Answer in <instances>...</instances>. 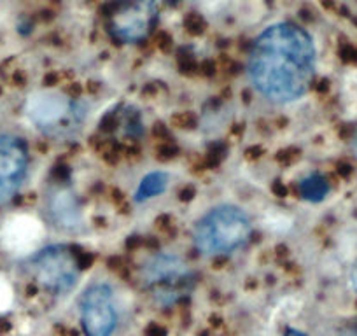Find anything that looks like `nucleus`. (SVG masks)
Listing matches in <instances>:
<instances>
[{
    "instance_id": "f257e3e1",
    "label": "nucleus",
    "mask_w": 357,
    "mask_h": 336,
    "mask_svg": "<svg viewBox=\"0 0 357 336\" xmlns=\"http://www.w3.org/2000/svg\"><path fill=\"white\" fill-rule=\"evenodd\" d=\"M315 49L310 35L291 23L270 27L256 41L250 56V76L271 100L301 97L312 79Z\"/></svg>"
},
{
    "instance_id": "f03ea898",
    "label": "nucleus",
    "mask_w": 357,
    "mask_h": 336,
    "mask_svg": "<svg viewBox=\"0 0 357 336\" xmlns=\"http://www.w3.org/2000/svg\"><path fill=\"white\" fill-rule=\"evenodd\" d=\"M250 235V222L242 210L215 208L196 229V247L201 254H224L242 245Z\"/></svg>"
},
{
    "instance_id": "7ed1b4c3",
    "label": "nucleus",
    "mask_w": 357,
    "mask_h": 336,
    "mask_svg": "<svg viewBox=\"0 0 357 336\" xmlns=\"http://www.w3.org/2000/svg\"><path fill=\"white\" fill-rule=\"evenodd\" d=\"M144 280L161 305L177 303L191 289V275L186 264L172 256H160L146 264Z\"/></svg>"
},
{
    "instance_id": "20e7f679",
    "label": "nucleus",
    "mask_w": 357,
    "mask_h": 336,
    "mask_svg": "<svg viewBox=\"0 0 357 336\" xmlns=\"http://www.w3.org/2000/svg\"><path fill=\"white\" fill-rule=\"evenodd\" d=\"M154 0H116L107 7L111 32L121 41H140L147 37L156 23Z\"/></svg>"
},
{
    "instance_id": "39448f33",
    "label": "nucleus",
    "mask_w": 357,
    "mask_h": 336,
    "mask_svg": "<svg viewBox=\"0 0 357 336\" xmlns=\"http://www.w3.org/2000/svg\"><path fill=\"white\" fill-rule=\"evenodd\" d=\"M37 280L46 289L55 292H67L77 280V261L72 252L63 247H51L42 250L32 261Z\"/></svg>"
},
{
    "instance_id": "423d86ee",
    "label": "nucleus",
    "mask_w": 357,
    "mask_h": 336,
    "mask_svg": "<svg viewBox=\"0 0 357 336\" xmlns=\"http://www.w3.org/2000/svg\"><path fill=\"white\" fill-rule=\"evenodd\" d=\"M83 327L86 336H111L118 322V313L112 301V292L107 285L90 287L81 299Z\"/></svg>"
},
{
    "instance_id": "0eeeda50",
    "label": "nucleus",
    "mask_w": 357,
    "mask_h": 336,
    "mask_svg": "<svg viewBox=\"0 0 357 336\" xmlns=\"http://www.w3.org/2000/svg\"><path fill=\"white\" fill-rule=\"evenodd\" d=\"M27 146L16 137H0V203L20 187L27 172Z\"/></svg>"
},
{
    "instance_id": "6e6552de",
    "label": "nucleus",
    "mask_w": 357,
    "mask_h": 336,
    "mask_svg": "<svg viewBox=\"0 0 357 336\" xmlns=\"http://www.w3.org/2000/svg\"><path fill=\"white\" fill-rule=\"evenodd\" d=\"M27 111L30 118L34 119L37 125L51 126L62 119V116L67 112V104L60 100L58 97H51V95H39V97H32L27 105Z\"/></svg>"
},
{
    "instance_id": "1a4fd4ad",
    "label": "nucleus",
    "mask_w": 357,
    "mask_h": 336,
    "mask_svg": "<svg viewBox=\"0 0 357 336\" xmlns=\"http://www.w3.org/2000/svg\"><path fill=\"white\" fill-rule=\"evenodd\" d=\"M51 215L62 228H76L79 224V208H77V201L70 191L60 189L53 194Z\"/></svg>"
},
{
    "instance_id": "9d476101",
    "label": "nucleus",
    "mask_w": 357,
    "mask_h": 336,
    "mask_svg": "<svg viewBox=\"0 0 357 336\" xmlns=\"http://www.w3.org/2000/svg\"><path fill=\"white\" fill-rule=\"evenodd\" d=\"M165 187H167V175L161 172L151 173V175H147L146 179L142 180V184H140L139 191H137V200L142 201L149 196L163 193Z\"/></svg>"
},
{
    "instance_id": "9b49d317",
    "label": "nucleus",
    "mask_w": 357,
    "mask_h": 336,
    "mask_svg": "<svg viewBox=\"0 0 357 336\" xmlns=\"http://www.w3.org/2000/svg\"><path fill=\"white\" fill-rule=\"evenodd\" d=\"M327 182L320 175H312L303 180L301 184V196L310 201H319L327 194Z\"/></svg>"
},
{
    "instance_id": "f8f14e48",
    "label": "nucleus",
    "mask_w": 357,
    "mask_h": 336,
    "mask_svg": "<svg viewBox=\"0 0 357 336\" xmlns=\"http://www.w3.org/2000/svg\"><path fill=\"white\" fill-rule=\"evenodd\" d=\"M226 156V146L224 144H212L207 149V158H205V167L214 168L224 160Z\"/></svg>"
},
{
    "instance_id": "ddd939ff",
    "label": "nucleus",
    "mask_w": 357,
    "mask_h": 336,
    "mask_svg": "<svg viewBox=\"0 0 357 336\" xmlns=\"http://www.w3.org/2000/svg\"><path fill=\"white\" fill-rule=\"evenodd\" d=\"M172 125L177 126V128H193L196 125V116L189 111H184V112H177V114L172 116Z\"/></svg>"
},
{
    "instance_id": "4468645a",
    "label": "nucleus",
    "mask_w": 357,
    "mask_h": 336,
    "mask_svg": "<svg viewBox=\"0 0 357 336\" xmlns=\"http://www.w3.org/2000/svg\"><path fill=\"white\" fill-rule=\"evenodd\" d=\"M125 128H126V133L130 135L137 137L142 133V125H140V118L135 111H130L126 112V119H125Z\"/></svg>"
},
{
    "instance_id": "2eb2a0df",
    "label": "nucleus",
    "mask_w": 357,
    "mask_h": 336,
    "mask_svg": "<svg viewBox=\"0 0 357 336\" xmlns=\"http://www.w3.org/2000/svg\"><path fill=\"white\" fill-rule=\"evenodd\" d=\"M186 28H187V30H189L193 35H200L201 32H203V28H205L203 18H201L200 14H194V13L187 14V18H186Z\"/></svg>"
},
{
    "instance_id": "dca6fc26",
    "label": "nucleus",
    "mask_w": 357,
    "mask_h": 336,
    "mask_svg": "<svg viewBox=\"0 0 357 336\" xmlns=\"http://www.w3.org/2000/svg\"><path fill=\"white\" fill-rule=\"evenodd\" d=\"M298 158H299V149H296V147H287V149L278 151L275 160H277L280 165H291V163H294Z\"/></svg>"
},
{
    "instance_id": "f3484780",
    "label": "nucleus",
    "mask_w": 357,
    "mask_h": 336,
    "mask_svg": "<svg viewBox=\"0 0 357 336\" xmlns=\"http://www.w3.org/2000/svg\"><path fill=\"white\" fill-rule=\"evenodd\" d=\"M177 154H179L177 146L172 144V142H165V144H161V146L158 147V160H161V161L172 160V158H175Z\"/></svg>"
},
{
    "instance_id": "a211bd4d",
    "label": "nucleus",
    "mask_w": 357,
    "mask_h": 336,
    "mask_svg": "<svg viewBox=\"0 0 357 336\" xmlns=\"http://www.w3.org/2000/svg\"><path fill=\"white\" fill-rule=\"evenodd\" d=\"M139 153H140V147L135 140H130V139L125 140L123 146L119 147V154H123V156H126V158H135V156H139Z\"/></svg>"
},
{
    "instance_id": "6ab92c4d",
    "label": "nucleus",
    "mask_w": 357,
    "mask_h": 336,
    "mask_svg": "<svg viewBox=\"0 0 357 336\" xmlns=\"http://www.w3.org/2000/svg\"><path fill=\"white\" fill-rule=\"evenodd\" d=\"M179 69L182 74L189 76V74H194V70H196V63H194V60L189 55H182L179 56Z\"/></svg>"
},
{
    "instance_id": "aec40b11",
    "label": "nucleus",
    "mask_w": 357,
    "mask_h": 336,
    "mask_svg": "<svg viewBox=\"0 0 357 336\" xmlns=\"http://www.w3.org/2000/svg\"><path fill=\"white\" fill-rule=\"evenodd\" d=\"M118 123H119L118 114H116V112H109V114L104 116V119H102V123H100L102 132H112V130H116Z\"/></svg>"
},
{
    "instance_id": "412c9836",
    "label": "nucleus",
    "mask_w": 357,
    "mask_h": 336,
    "mask_svg": "<svg viewBox=\"0 0 357 336\" xmlns=\"http://www.w3.org/2000/svg\"><path fill=\"white\" fill-rule=\"evenodd\" d=\"M156 224H158V229L160 231H165V233H172V219L170 215H160L156 219Z\"/></svg>"
},
{
    "instance_id": "4be33fe9",
    "label": "nucleus",
    "mask_w": 357,
    "mask_h": 336,
    "mask_svg": "<svg viewBox=\"0 0 357 336\" xmlns=\"http://www.w3.org/2000/svg\"><path fill=\"white\" fill-rule=\"evenodd\" d=\"M177 196H179L180 201H191V200L194 198V187H193V186H184V187H180L179 193H177Z\"/></svg>"
},
{
    "instance_id": "5701e85b",
    "label": "nucleus",
    "mask_w": 357,
    "mask_h": 336,
    "mask_svg": "<svg viewBox=\"0 0 357 336\" xmlns=\"http://www.w3.org/2000/svg\"><path fill=\"white\" fill-rule=\"evenodd\" d=\"M263 153H264V149L261 146H250V147H247V151H245V158L247 160H257V158H261Z\"/></svg>"
},
{
    "instance_id": "b1692460",
    "label": "nucleus",
    "mask_w": 357,
    "mask_h": 336,
    "mask_svg": "<svg viewBox=\"0 0 357 336\" xmlns=\"http://www.w3.org/2000/svg\"><path fill=\"white\" fill-rule=\"evenodd\" d=\"M67 95H69L70 98H79L81 95H83V86H81L79 83H69V86H67Z\"/></svg>"
},
{
    "instance_id": "393cba45",
    "label": "nucleus",
    "mask_w": 357,
    "mask_h": 336,
    "mask_svg": "<svg viewBox=\"0 0 357 336\" xmlns=\"http://www.w3.org/2000/svg\"><path fill=\"white\" fill-rule=\"evenodd\" d=\"M53 175H55V179H58V180H67L69 179V175H70V170H69L67 165H60V167L55 168Z\"/></svg>"
},
{
    "instance_id": "a878e982",
    "label": "nucleus",
    "mask_w": 357,
    "mask_h": 336,
    "mask_svg": "<svg viewBox=\"0 0 357 336\" xmlns=\"http://www.w3.org/2000/svg\"><path fill=\"white\" fill-rule=\"evenodd\" d=\"M271 191H273V193L277 194L278 198H284V196H287V191L289 189L280 182V180H275L273 186H271Z\"/></svg>"
},
{
    "instance_id": "bb28decb",
    "label": "nucleus",
    "mask_w": 357,
    "mask_h": 336,
    "mask_svg": "<svg viewBox=\"0 0 357 336\" xmlns=\"http://www.w3.org/2000/svg\"><path fill=\"white\" fill-rule=\"evenodd\" d=\"M158 44H160V49L161 51H170L172 49V39L168 37L167 34H161L160 35V39H158Z\"/></svg>"
},
{
    "instance_id": "cd10ccee",
    "label": "nucleus",
    "mask_w": 357,
    "mask_h": 336,
    "mask_svg": "<svg viewBox=\"0 0 357 336\" xmlns=\"http://www.w3.org/2000/svg\"><path fill=\"white\" fill-rule=\"evenodd\" d=\"M153 133H154V137H158V139H165V137H168V130L163 123H156V125L153 126Z\"/></svg>"
},
{
    "instance_id": "c85d7f7f",
    "label": "nucleus",
    "mask_w": 357,
    "mask_h": 336,
    "mask_svg": "<svg viewBox=\"0 0 357 336\" xmlns=\"http://www.w3.org/2000/svg\"><path fill=\"white\" fill-rule=\"evenodd\" d=\"M336 170L341 177H348L352 173V167L347 163V161H340V163L336 165Z\"/></svg>"
},
{
    "instance_id": "c756f323",
    "label": "nucleus",
    "mask_w": 357,
    "mask_h": 336,
    "mask_svg": "<svg viewBox=\"0 0 357 336\" xmlns=\"http://www.w3.org/2000/svg\"><path fill=\"white\" fill-rule=\"evenodd\" d=\"M60 79H62V76H58L56 72H49L48 76L44 77V84L46 86H55V84L60 83Z\"/></svg>"
},
{
    "instance_id": "7c9ffc66",
    "label": "nucleus",
    "mask_w": 357,
    "mask_h": 336,
    "mask_svg": "<svg viewBox=\"0 0 357 336\" xmlns=\"http://www.w3.org/2000/svg\"><path fill=\"white\" fill-rule=\"evenodd\" d=\"M201 70H203V74L205 76H208V77H212L215 74V63L214 62H210V60H207V62L201 65Z\"/></svg>"
},
{
    "instance_id": "2f4dec72",
    "label": "nucleus",
    "mask_w": 357,
    "mask_h": 336,
    "mask_svg": "<svg viewBox=\"0 0 357 336\" xmlns=\"http://www.w3.org/2000/svg\"><path fill=\"white\" fill-rule=\"evenodd\" d=\"M111 194H112V201H114L116 205L125 203V194H123L119 189H112V191H111Z\"/></svg>"
},
{
    "instance_id": "473e14b6",
    "label": "nucleus",
    "mask_w": 357,
    "mask_h": 336,
    "mask_svg": "<svg viewBox=\"0 0 357 336\" xmlns=\"http://www.w3.org/2000/svg\"><path fill=\"white\" fill-rule=\"evenodd\" d=\"M144 97H156V86L154 84H146V88H144Z\"/></svg>"
},
{
    "instance_id": "72a5a7b5",
    "label": "nucleus",
    "mask_w": 357,
    "mask_h": 336,
    "mask_svg": "<svg viewBox=\"0 0 357 336\" xmlns=\"http://www.w3.org/2000/svg\"><path fill=\"white\" fill-rule=\"evenodd\" d=\"M140 245V236H130L128 240H126V247L128 249H135V247Z\"/></svg>"
},
{
    "instance_id": "f704fd0d",
    "label": "nucleus",
    "mask_w": 357,
    "mask_h": 336,
    "mask_svg": "<svg viewBox=\"0 0 357 336\" xmlns=\"http://www.w3.org/2000/svg\"><path fill=\"white\" fill-rule=\"evenodd\" d=\"M317 91L319 93H326L327 90H329V83H327V79H320L319 83H317Z\"/></svg>"
},
{
    "instance_id": "c9c22d12",
    "label": "nucleus",
    "mask_w": 357,
    "mask_h": 336,
    "mask_svg": "<svg viewBox=\"0 0 357 336\" xmlns=\"http://www.w3.org/2000/svg\"><path fill=\"white\" fill-rule=\"evenodd\" d=\"M147 334L149 336H165V331L161 329V327H158V326H151L149 331H147Z\"/></svg>"
},
{
    "instance_id": "e433bc0d",
    "label": "nucleus",
    "mask_w": 357,
    "mask_h": 336,
    "mask_svg": "<svg viewBox=\"0 0 357 336\" xmlns=\"http://www.w3.org/2000/svg\"><path fill=\"white\" fill-rule=\"evenodd\" d=\"M350 135H352V128H350V126H347V125L341 126V128H340V137H341V139H348Z\"/></svg>"
},
{
    "instance_id": "4c0bfd02",
    "label": "nucleus",
    "mask_w": 357,
    "mask_h": 336,
    "mask_svg": "<svg viewBox=\"0 0 357 336\" xmlns=\"http://www.w3.org/2000/svg\"><path fill=\"white\" fill-rule=\"evenodd\" d=\"M146 245L149 247L151 250H156L158 247H160V243H158L156 238H147V240H146Z\"/></svg>"
},
{
    "instance_id": "58836bf2",
    "label": "nucleus",
    "mask_w": 357,
    "mask_h": 336,
    "mask_svg": "<svg viewBox=\"0 0 357 336\" xmlns=\"http://www.w3.org/2000/svg\"><path fill=\"white\" fill-rule=\"evenodd\" d=\"M350 282H352V287L357 291V264L354 266V270H352V275H350Z\"/></svg>"
},
{
    "instance_id": "ea45409f",
    "label": "nucleus",
    "mask_w": 357,
    "mask_h": 336,
    "mask_svg": "<svg viewBox=\"0 0 357 336\" xmlns=\"http://www.w3.org/2000/svg\"><path fill=\"white\" fill-rule=\"evenodd\" d=\"M284 336H306L305 333H301V331H296V329H289L287 333H285Z\"/></svg>"
},
{
    "instance_id": "a19ab883",
    "label": "nucleus",
    "mask_w": 357,
    "mask_h": 336,
    "mask_svg": "<svg viewBox=\"0 0 357 336\" xmlns=\"http://www.w3.org/2000/svg\"><path fill=\"white\" fill-rule=\"evenodd\" d=\"M277 252H278V256H285V254H287V249H285V245H278Z\"/></svg>"
},
{
    "instance_id": "79ce46f5",
    "label": "nucleus",
    "mask_w": 357,
    "mask_h": 336,
    "mask_svg": "<svg viewBox=\"0 0 357 336\" xmlns=\"http://www.w3.org/2000/svg\"><path fill=\"white\" fill-rule=\"evenodd\" d=\"M242 130H243L242 125H235V126H233V130H231V133H236V135H240V133H242Z\"/></svg>"
},
{
    "instance_id": "37998d69",
    "label": "nucleus",
    "mask_w": 357,
    "mask_h": 336,
    "mask_svg": "<svg viewBox=\"0 0 357 336\" xmlns=\"http://www.w3.org/2000/svg\"><path fill=\"white\" fill-rule=\"evenodd\" d=\"M88 90H90V93H95V91L98 90V86L95 83H90V86H88Z\"/></svg>"
},
{
    "instance_id": "c03bdc74",
    "label": "nucleus",
    "mask_w": 357,
    "mask_h": 336,
    "mask_svg": "<svg viewBox=\"0 0 357 336\" xmlns=\"http://www.w3.org/2000/svg\"><path fill=\"white\" fill-rule=\"evenodd\" d=\"M341 336H357V331H347V333H343Z\"/></svg>"
},
{
    "instance_id": "a18cd8bd",
    "label": "nucleus",
    "mask_w": 357,
    "mask_h": 336,
    "mask_svg": "<svg viewBox=\"0 0 357 336\" xmlns=\"http://www.w3.org/2000/svg\"><path fill=\"white\" fill-rule=\"evenodd\" d=\"M170 2H175V0H170Z\"/></svg>"
}]
</instances>
